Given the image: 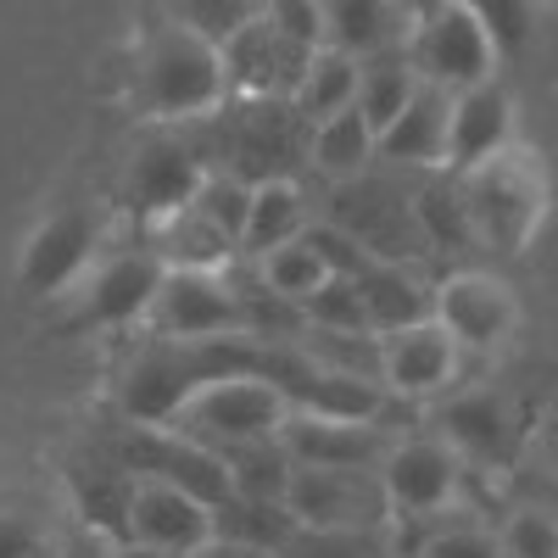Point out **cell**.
I'll use <instances>...</instances> for the list:
<instances>
[{
  "label": "cell",
  "instance_id": "obj_1",
  "mask_svg": "<svg viewBox=\"0 0 558 558\" xmlns=\"http://www.w3.org/2000/svg\"><path fill=\"white\" fill-rule=\"evenodd\" d=\"M458 196H463V213L475 223V241L481 252L492 257H514L525 252V241L542 229V213H547V173L531 151H520L508 140L502 151H492L486 162L452 173Z\"/></svg>",
  "mask_w": 558,
  "mask_h": 558
},
{
  "label": "cell",
  "instance_id": "obj_2",
  "mask_svg": "<svg viewBox=\"0 0 558 558\" xmlns=\"http://www.w3.org/2000/svg\"><path fill=\"white\" fill-rule=\"evenodd\" d=\"M229 96L223 51L213 39L168 23L146 51H140V107L157 123H191L218 112Z\"/></svg>",
  "mask_w": 558,
  "mask_h": 558
},
{
  "label": "cell",
  "instance_id": "obj_3",
  "mask_svg": "<svg viewBox=\"0 0 558 558\" xmlns=\"http://www.w3.org/2000/svg\"><path fill=\"white\" fill-rule=\"evenodd\" d=\"M286 418H291V397L268 375H218V380H202L173 408L168 430L191 436L213 452H235L252 441H274Z\"/></svg>",
  "mask_w": 558,
  "mask_h": 558
},
{
  "label": "cell",
  "instance_id": "obj_4",
  "mask_svg": "<svg viewBox=\"0 0 558 558\" xmlns=\"http://www.w3.org/2000/svg\"><path fill=\"white\" fill-rule=\"evenodd\" d=\"M402 51L418 68V78H430L441 89L486 84L492 68H497V45H492V34L475 23V12L463 7V0H436V7L413 12V28H408Z\"/></svg>",
  "mask_w": 558,
  "mask_h": 558
},
{
  "label": "cell",
  "instance_id": "obj_5",
  "mask_svg": "<svg viewBox=\"0 0 558 558\" xmlns=\"http://www.w3.org/2000/svg\"><path fill=\"white\" fill-rule=\"evenodd\" d=\"M330 223L341 235H352L368 257H386V263H408V257H425V229L413 218V196H402L397 184L375 179V173H357L341 179L336 196H330Z\"/></svg>",
  "mask_w": 558,
  "mask_h": 558
},
{
  "label": "cell",
  "instance_id": "obj_6",
  "mask_svg": "<svg viewBox=\"0 0 558 558\" xmlns=\"http://www.w3.org/2000/svg\"><path fill=\"white\" fill-rule=\"evenodd\" d=\"M146 324L162 341H207L246 330V291L229 286V268H168Z\"/></svg>",
  "mask_w": 558,
  "mask_h": 558
},
{
  "label": "cell",
  "instance_id": "obj_7",
  "mask_svg": "<svg viewBox=\"0 0 558 558\" xmlns=\"http://www.w3.org/2000/svg\"><path fill=\"white\" fill-rule=\"evenodd\" d=\"M123 542L140 553L191 558L202 542H213V502L162 475H134L123 502Z\"/></svg>",
  "mask_w": 558,
  "mask_h": 558
},
{
  "label": "cell",
  "instance_id": "obj_8",
  "mask_svg": "<svg viewBox=\"0 0 558 558\" xmlns=\"http://www.w3.org/2000/svg\"><path fill=\"white\" fill-rule=\"evenodd\" d=\"M207 179V162H202V146H191L184 134H146L140 146L129 151L123 162V179H118V202L140 218V223H157L179 207H191L196 184Z\"/></svg>",
  "mask_w": 558,
  "mask_h": 558
},
{
  "label": "cell",
  "instance_id": "obj_9",
  "mask_svg": "<svg viewBox=\"0 0 558 558\" xmlns=\"http://www.w3.org/2000/svg\"><path fill=\"white\" fill-rule=\"evenodd\" d=\"M118 463L129 475H162V481H173V486H184V492H196L202 502H223L229 492V463H223V452H213V447H202V441H191V436H179V430H168V425H134L123 441H118Z\"/></svg>",
  "mask_w": 558,
  "mask_h": 558
},
{
  "label": "cell",
  "instance_id": "obj_10",
  "mask_svg": "<svg viewBox=\"0 0 558 558\" xmlns=\"http://www.w3.org/2000/svg\"><path fill=\"white\" fill-rule=\"evenodd\" d=\"M286 508L296 525H380V514H391L375 470H324V463H291Z\"/></svg>",
  "mask_w": 558,
  "mask_h": 558
},
{
  "label": "cell",
  "instance_id": "obj_11",
  "mask_svg": "<svg viewBox=\"0 0 558 558\" xmlns=\"http://www.w3.org/2000/svg\"><path fill=\"white\" fill-rule=\"evenodd\" d=\"M96 241H101V223L89 207H62L51 213L23 246L17 257V286L23 296H62L68 286H78L89 257H96Z\"/></svg>",
  "mask_w": 558,
  "mask_h": 558
},
{
  "label": "cell",
  "instance_id": "obj_12",
  "mask_svg": "<svg viewBox=\"0 0 558 558\" xmlns=\"http://www.w3.org/2000/svg\"><path fill=\"white\" fill-rule=\"evenodd\" d=\"M514 318H520L514 296H508V286L492 279V274L463 268V274H447L436 286V324L463 352L502 347L508 336H514Z\"/></svg>",
  "mask_w": 558,
  "mask_h": 558
},
{
  "label": "cell",
  "instance_id": "obj_13",
  "mask_svg": "<svg viewBox=\"0 0 558 558\" xmlns=\"http://www.w3.org/2000/svg\"><path fill=\"white\" fill-rule=\"evenodd\" d=\"M380 492H386V508L402 520H425V514H441L458 492V452L447 441H397L386 447L380 458Z\"/></svg>",
  "mask_w": 558,
  "mask_h": 558
},
{
  "label": "cell",
  "instance_id": "obj_14",
  "mask_svg": "<svg viewBox=\"0 0 558 558\" xmlns=\"http://www.w3.org/2000/svg\"><path fill=\"white\" fill-rule=\"evenodd\" d=\"M279 447L291 452V463H324V470H380L386 458V436L375 430V418H341L313 408H291V418L279 425Z\"/></svg>",
  "mask_w": 558,
  "mask_h": 558
},
{
  "label": "cell",
  "instance_id": "obj_15",
  "mask_svg": "<svg viewBox=\"0 0 558 558\" xmlns=\"http://www.w3.org/2000/svg\"><path fill=\"white\" fill-rule=\"evenodd\" d=\"M162 274L168 263L140 246V252H118L107 263L89 268V286H84V302H78V318L84 324H101V330H118V324H140L151 313L157 291H162Z\"/></svg>",
  "mask_w": 558,
  "mask_h": 558
},
{
  "label": "cell",
  "instance_id": "obj_16",
  "mask_svg": "<svg viewBox=\"0 0 558 558\" xmlns=\"http://www.w3.org/2000/svg\"><path fill=\"white\" fill-rule=\"evenodd\" d=\"M458 357H463V347L441 330L436 313H430V318L380 336V386L391 397H430V391H441L458 375Z\"/></svg>",
  "mask_w": 558,
  "mask_h": 558
},
{
  "label": "cell",
  "instance_id": "obj_17",
  "mask_svg": "<svg viewBox=\"0 0 558 558\" xmlns=\"http://www.w3.org/2000/svg\"><path fill=\"white\" fill-rule=\"evenodd\" d=\"M223 73H229V89L235 96H291L296 89V78H302V68L313 62V51H296L291 39H279L274 34V23L257 12L246 28H235L223 45Z\"/></svg>",
  "mask_w": 558,
  "mask_h": 558
},
{
  "label": "cell",
  "instance_id": "obj_18",
  "mask_svg": "<svg viewBox=\"0 0 558 558\" xmlns=\"http://www.w3.org/2000/svg\"><path fill=\"white\" fill-rule=\"evenodd\" d=\"M514 140V101L486 78L470 89H452V107H447V162L441 173H463L486 162L492 151H502Z\"/></svg>",
  "mask_w": 558,
  "mask_h": 558
},
{
  "label": "cell",
  "instance_id": "obj_19",
  "mask_svg": "<svg viewBox=\"0 0 558 558\" xmlns=\"http://www.w3.org/2000/svg\"><path fill=\"white\" fill-rule=\"evenodd\" d=\"M441 441L470 463H508L520 447V413L502 391H463L441 413Z\"/></svg>",
  "mask_w": 558,
  "mask_h": 558
},
{
  "label": "cell",
  "instance_id": "obj_20",
  "mask_svg": "<svg viewBox=\"0 0 558 558\" xmlns=\"http://www.w3.org/2000/svg\"><path fill=\"white\" fill-rule=\"evenodd\" d=\"M447 107H452V89L418 78L413 101L375 134V151L402 168H441L447 162Z\"/></svg>",
  "mask_w": 558,
  "mask_h": 558
},
{
  "label": "cell",
  "instance_id": "obj_21",
  "mask_svg": "<svg viewBox=\"0 0 558 558\" xmlns=\"http://www.w3.org/2000/svg\"><path fill=\"white\" fill-rule=\"evenodd\" d=\"M352 286L363 296V313H368V330L386 336V330H402V324H418L436 313V291L425 279H413L402 263H386V257H368L352 268Z\"/></svg>",
  "mask_w": 558,
  "mask_h": 558
},
{
  "label": "cell",
  "instance_id": "obj_22",
  "mask_svg": "<svg viewBox=\"0 0 558 558\" xmlns=\"http://www.w3.org/2000/svg\"><path fill=\"white\" fill-rule=\"evenodd\" d=\"M307 229V202H302V184L274 173V179H257L252 184V207H246V229H241V257H263L274 246L296 241Z\"/></svg>",
  "mask_w": 558,
  "mask_h": 558
},
{
  "label": "cell",
  "instance_id": "obj_23",
  "mask_svg": "<svg viewBox=\"0 0 558 558\" xmlns=\"http://www.w3.org/2000/svg\"><path fill=\"white\" fill-rule=\"evenodd\" d=\"M375 157H380L375 151V123L357 112V101L330 112V118H318V123H307V162L324 179H336V184L357 179V173H368Z\"/></svg>",
  "mask_w": 558,
  "mask_h": 558
},
{
  "label": "cell",
  "instance_id": "obj_24",
  "mask_svg": "<svg viewBox=\"0 0 558 558\" xmlns=\"http://www.w3.org/2000/svg\"><path fill=\"white\" fill-rule=\"evenodd\" d=\"M324 34L347 57H375L402 45V12L391 0H324Z\"/></svg>",
  "mask_w": 558,
  "mask_h": 558
},
{
  "label": "cell",
  "instance_id": "obj_25",
  "mask_svg": "<svg viewBox=\"0 0 558 558\" xmlns=\"http://www.w3.org/2000/svg\"><path fill=\"white\" fill-rule=\"evenodd\" d=\"M151 252L168 268H229L235 263V241L218 223H207L196 207H179L151 223Z\"/></svg>",
  "mask_w": 558,
  "mask_h": 558
},
{
  "label": "cell",
  "instance_id": "obj_26",
  "mask_svg": "<svg viewBox=\"0 0 558 558\" xmlns=\"http://www.w3.org/2000/svg\"><path fill=\"white\" fill-rule=\"evenodd\" d=\"M257 274H263V291H268V296L291 302V307L302 313V302L324 286V279L336 274V263L324 257V246L313 241V229H302L296 241H286V246L263 252V257H257Z\"/></svg>",
  "mask_w": 558,
  "mask_h": 558
},
{
  "label": "cell",
  "instance_id": "obj_27",
  "mask_svg": "<svg viewBox=\"0 0 558 558\" xmlns=\"http://www.w3.org/2000/svg\"><path fill=\"white\" fill-rule=\"evenodd\" d=\"M413 89H418V68L408 62L402 45H391V51H375V57L357 62V112L375 123V134L413 101Z\"/></svg>",
  "mask_w": 558,
  "mask_h": 558
},
{
  "label": "cell",
  "instance_id": "obj_28",
  "mask_svg": "<svg viewBox=\"0 0 558 558\" xmlns=\"http://www.w3.org/2000/svg\"><path fill=\"white\" fill-rule=\"evenodd\" d=\"M352 101H357V57L336 51V45L313 51V62L302 68V78L291 89V107L302 112V123H318V118H330Z\"/></svg>",
  "mask_w": 558,
  "mask_h": 558
},
{
  "label": "cell",
  "instance_id": "obj_29",
  "mask_svg": "<svg viewBox=\"0 0 558 558\" xmlns=\"http://www.w3.org/2000/svg\"><path fill=\"white\" fill-rule=\"evenodd\" d=\"M413 218H418V229H425V246L430 252H458V257L481 252L475 223H470V213H463V196H458L452 173L418 184V191H413Z\"/></svg>",
  "mask_w": 558,
  "mask_h": 558
},
{
  "label": "cell",
  "instance_id": "obj_30",
  "mask_svg": "<svg viewBox=\"0 0 558 558\" xmlns=\"http://www.w3.org/2000/svg\"><path fill=\"white\" fill-rule=\"evenodd\" d=\"M229 463V486L235 497H263V502H286V486H291V452L274 441H252V447H235L223 452Z\"/></svg>",
  "mask_w": 558,
  "mask_h": 558
},
{
  "label": "cell",
  "instance_id": "obj_31",
  "mask_svg": "<svg viewBox=\"0 0 558 558\" xmlns=\"http://www.w3.org/2000/svg\"><path fill=\"white\" fill-rule=\"evenodd\" d=\"M0 558H62V536L39 502L0 497Z\"/></svg>",
  "mask_w": 558,
  "mask_h": 558
},
{
  "label": "cell",
  "instance_id": "obj_32",
  "mask_svg": "<svg viewBox=\"0 0 558 558\" xmlns=\"http://www.w3.org/2000/svg\"><path fill=\"white\" fill-rule=\"evenodd\" d=\"M279 558H386L375 525H296Z\"/></svg>",
  "mask_w": 558,
  "mask_h": 558
},
{
  "label": "cell",
  "instance_id": "obj_33",
  "mask_svg": "<svg viewBox=\"0 0 558 558\" xmlns=\"http://www.w3.org/2000/svg\"><path fill=\"white\" fill-rule=\"evenodd\" d=\"M191 207L207 218V223H218L229 241H235V252H241V229H246V207H252V184L241 179V173H229V168H207V179L196 184V196H191Z\"/></svg>",
  "mask_w": 558,
  "mask_h": 558
},
{
  "label": "cell",
  "instance_id": "obj_34",
  "mask_svg": "<svg viewBox=\"0 0 558 558\" xmlns=\"http://www.w3.org/2000/svg\"><path fill=\"white\" fill-rule=\"evenodd\" d=\"M168 12H173L179 28H191V34L223 45L235 28H246V23L263 12V0H173Z\"/></svg>",
  "mask_w": 558,
  "mask_h": 558
},
{
  "label": "cell",
  "instance_id": "obj_35",
  "mask_svg": "<svg viewBox=\"0 0 558 558\" xmlns=\"http://www.w3.org/2000/svg\"><path fill=\"white\" fill-rule=\"evenodd\" d=\"M463 7L475 12V23L492 34L497 57H514L531 45L536 34V0H463Z\"/></svg>",
  "mask_w": 558,
  "mask_h": 558
},
{
  "label": "cell",
  "instance_id": "obj_36",
  "mask_svg": "<svg viewBox=\"0 0 558 558\" xmlns=\"http://www.w3.org/2000/svg\"><path fill=\"white\" fill-rule=\"evenodd\" d=\"M302 318L313 330H368V313H363V296L352 286V274H330L324 286L302 302Z\"/></svg>",
  "mask_w": 558,
  "mask_h": 558
},
{
  "label": "cell",
  "instance_id": "obj_37",
  "mask_svg": "<svg viewBox=\"0 0 558 558\" xmlns=\"http://www.w3.org/2000/svg\"><path fill=\"white\" fill-rule=\"evenodd\" d=\"M263 17L296 51H324L330 45V34H324V0H263Z\"/></svg>",
  "mask_w": 558,
  "mask_h": 558
},
{
  "label": "cell",
  "instance_id": "obj_38",
  "mask_svg": "<svg viewBox=\"0 0 558 558\" xmlns=\"http://www.w3.org/2000/svg\"><path fill=\"white\" fill-rule=\"evenodd\" d=\"M502 558H558V520L547 508H520L502 525Z\"/></svg>",
  "mask_w": 558,
  "mask_h": 558
},
{
  "label": "cell",
  "instance_id": "obj_39",
  "mask_svg": "<svg viewBox=\"0 0 558 558\" xmlns=\"http://www.w3.org/2000/svg\"><path fill=\"white\" fill-rule=\"evenodd\" d=\"M418 553L425 558H502V542L481 525H441L418 542Z\"/></svg>",
  "mask_w": 558,
  "mask_h": 558
},
{
  "label": "cell",
  "instance_id": "obj_40",
  "mask_svg": "<svg viewBox=\"0 0 558 558\" xmlns=\"http://www.w3.org/2000/svg\"><path fill=\"white\" fill-rule=\"evenodd\" d=\"M191 558H279L274 547H257V542H241V536H218L213 531V542H202Z\"/></svg>",
  "mask_w": 558,
  "mask_h": 558
},
{
  "label": "cell",
  "instance_id": "obj_41",
  "mask_svg": "<svg viewBox=\"0 0 558 558\" xmlns=\"http://www.w3.org/2000/svg\"><path fill=\"white\" fill-rule=\"evenodd\" d=\"M391 7H397L402 17H413V12H425V7H436V0H391Z\"/></svg>",
  "mask_w": 558,
  "mask_h": 558
},
{
  "label": "cell",
  "instance_id": "obj_42",
  "mask_svg": "<svg viewBox=\"0 0 558 558\" xmlns=\"http://www.w3.org/2000/svg\"><path fill=\"white\" fill-rule=\"evenodd\" d=\"M386 558H425V553H386Z\"/></svg>",
  "mask_w": 558,
  "mask_h": 558
},
{
  "label": "cell",
  "instance_id": "obj_43",
  "mask_svg": "<svg viewBox=\"0 0 558 558\" xmlns=\"http://www.w3.org/2000/svg\"><path fill=\"white\" fill-rule=\"evenodd\" d=\"M542 7H547V12H558V0H542Z\"/></svg>",
  "mask_w": 558,
  "mask_h": 558
}]
</instances>
